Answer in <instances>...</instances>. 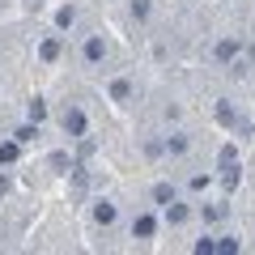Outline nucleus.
I'll list each match as a JSON object with an SVG mask.
<instances>
[{
  "label": "nucleus",
  "mask_w": 255,
  "mask_h": 255,
  "mask_svg": "<svg viewBox=\"0 0 255 255\" xmlns=\"http://www.w3.org/2000/svg\"><path fill=\"white\" fill-rule=\"evenodd\" d=\"M64 132H68V136H85V115L77 107L64 111Z\"/></svg>",
  "instance_id": "obj_1"
},
{
  "label": "nucleus",
  "mask_w": 255,
  "mask_h": 255,
  "mask_svg": "<svg viewBox=\"0 0 255 255\" xmlns=\"http://www.w3.org/2000/svg\"><path fill=\"white\" fill-rule=\"evenodd\" d=\"M102 55H107V43H102V34H90V38H85V60L98 64Z\"/></svg>",
  "instance_id": "obj_2"
},
{
  "label": "nucleus",
  "mask_w": 255,
  "mask_h": 255,
  "mask_svg": "<svg viewBox=\"0 0 255 255\" xmlns=\"http://www.w3.org/2000/svg\"><path fill=\"white\" fill-rule=\"evenodd\" d=\"M153 230H157V221L149 217V213H140V217L132 221V234H136V238H153Z\"/></svg>",
  "instance_id": "obj_3"
},
{
  "label": "nucleus",
  "mask_w": 255,
  "mask_h": 255,
  "mask_svg": "<svg viewBox=\"0 0 255 255\" xmlns=\"http://www.w3.org/2000/svg\"><path fill=\"white\" fill-rule=\"evenodd\" d=\"M94 221H98V226H111V221H115V204L98 200V204H94Z\"/></svg>",
  "instance_id": "obj_4"
},
{
  "label": "nucleus",
  "mask_w": 255,
  "mask_h": 255,
  "mask_svg": "<svg viewBox=\"0 0 255 255\" xmlns=\"http://www.w3.org/2000/svg\"><path fill=\"white\" fill-rule=\"evenodd\" d=\"M191 217V209H187V204H166V221H170V226H183V221H187Z\"/></svg>",
  "instance_id": "obj_5"
},
{
  "label": "nucleus",
  "mask_w": 255,
  "mask_h": 255,
  "mask_svg": "<svg viewBox=\"0 0 255 255\" xmlns=\"http://www.w3.org/2000/svg\"><path fill=\"white\" fill-rule=\"evenodd\" d=\"M234 55H238V43H234V38H221V43H217V60L221 64H234Z\"/></svg>",
  "instance_id": "obj_6"
},
{
  "label": "nucleus",
  "mask_w": 255,
  "mask_h": 255,
  "mask_svg": "<svg viewBox=\"0 0 255 255\" xmlns=\"http://www.w3.org/2000/svg\"><path fill=\"white\" fill-rule=\"evenodd\" d=\"M38 55H43V60L51 64L55 55H60V38H43V47H38Z\"/></svg>",
  "instance_id": "obj_7"
},
{
  "label": "nucleus",
  "mask_w": 255,
  "mask_h": 255,
  "mask_svg": "<svg viewBox=\"0 0 255 255\" xmlns=\"http://www.w3.org/2000/svg\"><path fill=\"white\" fill-rule=\"evenodd\" d=\"M34 136H38V124H26V128H17V132H13V140H17V145H30Z\"/></svg>",
  "instance_id": "obj_8"
},
{
  "label": "nucleus",
  "mask_w": 255,
  "mask_h": 255,
  "mask_svg": "<svg viewBox=\"0 0 255 255\" xmlns=\"http://www.w3.org/2000/svg\"><path fill=\"white\" fill-rule=\"evenodd\" d=\"M153 200L157 204H170L174 200V187H170V183H157V187H153Z\"/></svg>",
  "instance_id": "obj_9"
},
{
  "label": "nucleus",
  "mask_w": 255,
  "mask_h": 255,
  "mask_svg": "<svg viewBox=\"0 0 255 255\" xmlns=\"http://www.w3.org/2000/svg\"><path fill=\"white\" fill-rule=\"evenodd\" d=\"M17 140H4V145H0V162H17Z\"/></svg>",
  "instance_id": "obj_10"
},
{
  "label": "nucleus",
  "mask_w": 255,
  "mask_h": 255,
  "mask_svg": "<svg viewBox=\"0 0 255 255\" xmlns=\"http://www.w3.org/2000/svg\"><path fill=\"white\" fill-rule=\"evenodd\" d=\"M166 149L170 153H187V136H166Z\"/></svg>",
  "instance_id": "obj_11"
},
{
  "label": "nucleus",
  "mask_w": 255,
  "mask_h": 255,
  "mask_svg": "<svg viewBox=\"0 0 255 255\" xmlns=\"http://www.w3.org/2000/svg\"><path fill=\"white\" fill-rule=\"evenodd\" d=\"M128 94H132V85H128V81H115V85H111V98H115V102H124Z\"/></svg>",
  "instance_id": "obj_12"
},
{
  "label": "nucleus",
  "mask_w": 255,
  "mask_h": 255,
  "mask_svg": "<svg viewBox=\"0 0 255 255\" xmlns=\"http://www.w3.org/2000/svg\"><path fill=\"white\" fill-rule=\"evenodd\" d=\"M226 217V204H209V209H204V221H221Z\"/></svg>",
  "instance_id": "obj_13"
},
{
  "label": "nucleus",
  "mask_w": 255,
  "mask_h": 255,
  "mask_svg": "<svg viewBox=\"0 0 255 255\" xmlns=\"http://www.w3.org/2000/svg\"><path fill=\"white\" fill-rule=\"evenodd\" d=\"M43 115H47V107L34 98V102H30V119H34V124H43Z\"/></svg>",
  "instance_id": "obj_14"
},
{
  "label": "nucleus",
  "mask_w": 255,
  "mask_h": 255,
  "mask_svg": "<svg viewBox=\"0 0 255 255\" xmlns=\"http://www.w3.org/2000/svg\"><path fill=\"white\" fill-rule=\"evenodd\" d=\"M234 157H238V149H234V145H226V149H221V166H226V170L234 166Z\"/></svg>",
  "instance_id": "obj_15"
},
{
  "label": "nucleus",
  "mask_w": 255,
  "mask_h": 255,
  "mask_svg": "<svg viewBox=\"0 0 255 255\" xmlns=\"http://www.w3.org/2000/svg\"><path fill=\"white\" fill-rule=\"evenodd\" d=\"M217 251V243H213V238H200V243H196V255H213Z\"/></svg>",
  "instance_id": "obj_16"
},
{
  "label": "nucleus",
  "mask_w": 255,
  "mask_h": 255,
  "mask_svg": "<svg viewBox=\"0 0 255 255\" xmlns=\"http://www.w3.org/2000/svg\"><path fill=\"white\" fill-rule=\"evenodd\" d=\"M217 251H221V255H234V251H238V238H221Z\"/></svg>",
  "instance_id": "obj_17"
},
{
  "label": "nucleus",
  "mask_w": 255,
  "mask_h": 255,
  "mask_svg": "<svg viewBox=\"0 0 255 255\" xmlns=\"http://www.w3.org/2000/svg\"><path fill=\"white\" fill-rule=\"evenodd\" d=\"M217 119H221V124H234V111H230V102H221V107H217Z\"/></svg>",
  "instance_id": "obj_18"
},
{
  "label": "nucleus",
  "mask_w": 255,
  "mask_h": 255,
  "mask_svg": "<svg viewBox=\"0 0 255 255\" xmlns=\"http://www.w3.org/2000/svg\"><path fill=\"white\" fill-rule=\"evenodd\" d=\"M132 17H149V0H136L132 4Z\"/></svg>",
  "instance_id": "obj_19"
},
{
  "label": "nucleus",
  "mask_w": 255,
  "mask_h": 255,
  "mask_svg": "<svg viewBox=\"0 0 255 255\" xmlns=\"http://www.w3.org/2000/svg\"><path fill=\"white\" fill-rule=\"evenodd\" d=\"M73 17H77V13H73V9H60V17H55V21H60V26H64V30H68V26H73Z\"/></svg>",
  "instance_id": "obj_20"
},
{
  "label": "nucleus",
  "mask_w": 255,
  "mask_h": 255,
  "mask_svg": "<svg viewBox=\"0 0 255 255\" xmlns=\"http://www.w3.org/2000/svg\"><path fill=\"white\" fill-rule=\"evenodd\" d=\"M4 191H9V179H4V174H0V196H4Z\"/></svg>",
  "instance_id": "obj_21"
}]
</instances>
